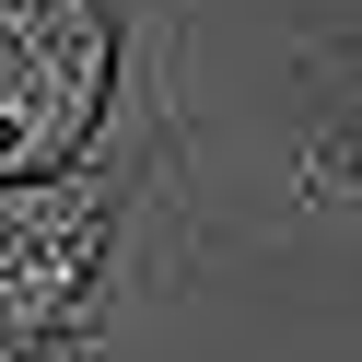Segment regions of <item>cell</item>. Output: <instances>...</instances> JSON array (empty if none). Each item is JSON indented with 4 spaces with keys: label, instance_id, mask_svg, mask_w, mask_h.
Returning a JSON list of instances; mask_svg holds the SVG:
<instances>
[{
    "label": "cell",
    "instance_id": "cell-1",
    "mask_svg": "<svg viewBox=\"0 0 362 362\" xmlns=\"http://www.w3.org/2000/svg\"><path fill=\"white\" fill-rule=\"evenodd\" d=\"M117 24L105 0H0V187L59 175L105 117Z\"/></svg>",
    "mask_w": 362,
    "mask_h": 362
},
{
    "label": "cell",
    "instance_id": "cell-2",
    "mask_svg": "<svg viewBox=\"0 0 362 362\" xmlns=\"http://www.w3.org/2000/svg\"><path fill=\"white\" fill-rule=\"evenodd\" d=\"M94 269H105V187L12 175L0 187V362L71 327Z\"/></svg>",
    "mask_w": 362,
    "mask_h": 362
},
{
    "label": "cell",
    "instance_id": "cell-3",
    "mask_svg": "<svg viewBox=\"0 0 362 362\" xmlns=\"http://www.w3.org/2000/svg\"><path fill=\"white\" fill-rule=\"evenodd\" d=\"M351 175H362V141H351Z\"/></svg>",
    "mask_w": 362,
    "mask_h": 362
}]
</instances>
